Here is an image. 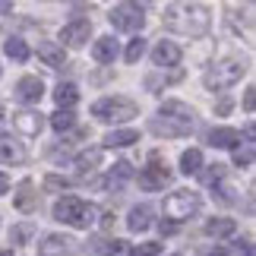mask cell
<instances>
[{
	"label": "cell",
	"instance_id": "cell-1",
	"mask_svg": "<svg viewBox=\"0 0 256 256\" xmlns=\"http://www.w3.org/2000/svg\"><path fill=\"white\" fill-rule=\"evenodd\" d=\"M193 108L184 102H164L158 117L149 120V130L155 136H164V140H180V136H190L193 130Z\"/></svg>",
	"mask_w": 256,
	"mask_h": 256
},
{
	"label": "cell",
	"instance_id": "cell-2",
	"mask_svg": "<svg viewBox=\"0 0 256 256\" xmlns=\"http://www.w3.org/2000/svg\"><path fill=\"white\" fill-rule=\"evenodd\" d=\"M164 22L184 35L200 38L209 32V10L202 4H171L168 13H164Z\"/></svg>",
	"mask_w": 256,
	"mask_h": 256
},
{
	"label": "cell",
	"instance_id": "cell-3",
	"mask_svg": "<svg viewBox=\"0 0 256 256\" xmlns=\"http://www.w3.org/2000/svg\"><path fill=\"white\" fill-rule=\"evenodd\" d=\"M54 218L64 224H73V228H88L98 218V206L80 200V196H64V200L54 202Z\"/></svg>",
	"mask_w": 256,
	"mask_h": 256
},
{
	"label": "cell",
	"instance_id": "cell-4",
	"mask_svg": "<svg viewBox=\"0 0 256 256\" xmlns=\"http://www.w3.org/2000/svg\"><path fill=\"white\" fill-rule=\"evenodd\" d=\"M92 117H98V120L104 124H124V120H133V117H140V108H136V102H130V98H102V102L92 104Z\"/></svg>",
	"mask_w": 256,
	"mask_h": 256
},
{
	"label": "cell",
	"instance_id": "cell-5",
	"mask_svg": "<svg viewBox=\"0 0 256 256\" xmlns=\"http://www.w3.org/2000/svg\"><path fill=\"white\" fill-rule=\"evenodd\" d=\"M244 73H247V64L228 57V60H218L212 70H206L202 82H206V88H215V92H218V88H228V86H234V82H240Z\"/></svg>",
	"mask_w": 256,
	"mask_h": 256
},
{
	"label": "cell",
	"instance_id": "cell-6",
	"mask_svg": "<svg viewBox=\"0 0 256 256\" xmlns=\"http://www.w3.org/2000/svg\"><path fill=\"white\" fill-rule=\"evenodd\" d=\"M200 212V193L196 190H177L164 200V215L177 224V222H186L190 215Z\"/></svg>",
	"mask_w": 256,
	"mask_h": 256
},
{
	"label": "cell",
	"instance_id": "cell-7",
	"mask_svg": "<svg viewBox=\"0 0 256 256\" xmlns=\"http://www.w3.org/2000/svg\"><path fill=\"white\" fill-rule=\"evenodd\" d=\"M108 19H111V26L120 28V32H136V28H142V22H146V10L140 4H117Z\"/></svg>",
	"mask_w": 256,
	"mask_h": 256
},
{
	"label": "cell",
	"instance_id": "cell-8",
	"mask_svg": "<svg viewBox=\"0 0 256 256\" xmlns=\"http://www.w3.org/2000/svg\"><path fill=\"white\" fill-rule=\"evenodd\" d=\"M168 180H171V168L158 158V155H152V162L140 171V186L142 190H162Z\"/></svg>",
	"mask_w": 256,
	"mask_h": 256
},
{
	"label": "cell",
	"instance_id": "cell-9",
	"mask_svg": "<svg viewBox=\"0 0 256 256\" xmlns=\"http://www.w3.org/2000/svg\"><path fill=\"white\" fill-rule=\"evenodd\" d=\"M88 35H92V22H88V19H73V22H66L60 28V42L66 48H82L88 42Z\"/></svg>",
	"mask_w": 256,
	"mask_h": 256
},
{
	"label": "cell",
	"instance_id": "cell-10",
	"mask_svg": "<svg viewBox=\"0 0 256 256\" xmlns=\"http://www.w3.org/2000/svg\"><path fill=\"white\" fill-rule=\"evenodd\" d=\"M66 253H76V240L66 234H48L38 244V256H66Z\"/></svg>",
	"mask_w": 256,
	"mask_h": 256
},
{
	"label": "cell",
	"instance_id": "cell-11",
	"mask_svg": "<svg viewBox=\"0 0 256 256\" xmlns=\"http://www.w3.org/2000/svg\"><path fill=\"white\" fill-rule=\"evenodd\" d=\"M44 95V82L38 80V76H22V80L16 82V98L26 104H38Z\"/></svg>",
	"mask_w": 256,
	"mask_h": 256
},
{
	"label": "cell",
	"instance_id": "cell-12",
	"mask_svg": "<svg viewBox=\"0 0 256 256\" xmlns=\"http://www.w3.org/2000/svg\"><path fill=\"white\" fill-rule=\"evenodd\" d=\"M88 256H126V240H111V238H92L86 244Z\"/></svg>",
	"mask_w": 256,
	"mask_h": 256
},
{
	"label": "cell",
	"instance_id": "cell-13",
	"mask_svg": "<svg viewBox=\"0 0 256 256\" xmlns=\"http://www.w3.org/2000/svg\"><path fill=\"white\" fill-rule=\"evenodd\" d=\"M13 126L22 136H38L44 130V114H38V111H19L13 114Z\"/></svg>",
	"mask_w": 256,
	"mask_h": 256
},
{
	"label": "cell",
	"instance_id": "cell-14",
	"mask_svg": "<svg viewBox=\"0 0 256 256\" xmlns=\"http://www.w3.org/2000/svg\"><path fill=\"white\" fill-rule=\"evenodd\" d=\"M152 60H155V66H177L180 64V48H177L174 42H158L152 48Z\"/></svg>",
	"mask_w": 256,
	"mask_h": 256
},
{
	"label": "cell",
	"instance_id": "cell-15",
	"mask_svg": "<svg viewBox=\"0 0 256 256\" xmlns=\"http://www.w3.org/2000/svg\"><path fill=\"white\" fill-rule=\"evenodd\" d=\"M13 206L19 212H32L38 206V193H35V184L32 180H22L16 186V196H13Z\"/></svg>",
	"mask_w": 256,
	"mask_h": 256
},
{
	"label": "cell",
	"instance_id": "cell-16",
	"mask_svg": "<svg viewBox=\"0 0 256 256\" xmlns=\"http://www.w3.org/2000/svg\"><path fill=\"white\" fill-rule=\"evenodd\" d=\"M38 57H42L51 70H60V66L66 64V54H64V48L57 42H42V44H38Z\"/></svg>",
	"mask_w": 256,
	"mask_h": 256
},
{
	"label": "cell",
	"instance_id": "cell-17",
	"mask_svg": "<svg viewBox=\"0 0 256 256\" xmlns=\"http://www.w3.org/2000/svg\"><path fill=\"white\" fill-rule=\"evenodd\" d=\"M209 146L234 149V146H240V133L234 130V126H215V130H209Z\"/></svg>",
	"mask_w": 256,
	"mask_h": 256
},
{
	"label": "cell",
	"instance_id": "cell-18",
	"mask_svg": "<svg viewBox=\"0 0 256 256\" xmlns=\"http://www.w3.org/2000/svg\"><path fill=\"white\" fill-rule=\"evenodd\" d=\"M26 158V149L19 146L13 136H0V162L4 164H19Z\"/></svg>",
	"mask_w": 256,
	"mask_h": 256
},
{
	"label": "cell",
	"instance_id": "cell-19",
	"mask_svg": "<svg viewBox=\"0 0 256 256\" xmlns=\"http://www.w3.org/2000/svg\"><path fill=\"white\" fill-rule=\"evenodd\" d=\"M133 177V164L130 162H117L114 168H111V174H108V180L102 184V186H108V190H120V186L126 184Z\"/></svg>",
	"mask_w": 256,
	"mask_h": 256
},
{
	"label": "cell",
	"instance_id": "cell-20",
	"mask_svg": "<svg viewBox=\"0 0 256 256\" xmlns=\"http://www.w3.org/2000/svg\"><path fill=\"white\" fill-rule=\"evenodd\" d=\"M54 102H57L60 111H70V108L80 102V88H76L73 82H60V86L54 88Z\"/></svg>",
	"mask_w": 256,
	"mask_h": 256
},
{
	"label": "cell",
	"instance_id": "cell-21",
	"mask_svg": "<svg viewBox=\"0 0 256 256\" xmlns=\"http://www.w3.org/2000/svg\"><path fill=\"white\" fill-rule=\"evenodd\" d=\"M92 57L98 64H114V57H117V42L111 35H104V38H98L95 48H92Z\"/></svg>",
	"mask_w": 256,
	"mask_h": 256
},
{
	"label": "cell",
	"instance_id": "cell-22",
	"mask_svg": "<svg viewBox=\"0 0 256 256\" xmlns=\"http://www.w3.org/2000/svg\"><path fill=\"white\" fill-rule=\"evenodd\" d=\"M238 231V222L234 218H209L206 222V234H209V238H231V234Z\"/></svg>",
	"mask_w": 256,
	"mask_h": 256
},
{
	"label": "cell",
	"instance_id": "cell-23",
	"mask_svg": "<svg viewBox=\"0 0 256 256\" xmlns=\"http://www.w3.org/2000/svg\"><path fill=\"white\" fill-rule=\"evenodd\" d=\"M102 142L108 146V149H124V146L140 142V133H136V130H111Z\"/></svg>",
	"mask_w": 256,
	"mask_h": 256
},
{
	"label": "cell",
	"instance_id": "cell-24",
	"mask_svg": "<svg viewBox=\"0 0 256 256\" xmlns=\"http://www.w3.org/2000/svg\"><path fill=\"white\" fill-rule=\"evenodd\" d=\"M126 224H130V231H146L152 224V209H149V206H133Z\"/></svg>",
	"mask_w": 256,
	"mask_h": 256
},
{
	"label": "cell",
	"instance_id": "cell-25",
	"mask_svg": "<svg viewBox=\"0 0 256 256\" xmlns=\"http://www.w3.org/2000/svg\"><path fill=\"white\" fill-rule=\"evenodd\" d=\"M180 171L190 177V174H200L202 171V152L200 149H186L180 155Z\"/></svg>",
	"mask_w": 256,
	"mask_h": 256
},
{
	"label": "cell",
	"instance_id": "cell-26",
	"mask_svg": "<svg viewBox=\"0 0 256 256\" xmlns=\"http://www.w3.org/2000/svg\"><path fill=\"white\" fill-rule=\"evenodd\" d=\"M4 51H6V57H13L16 64H26L28 60V48H26L22 38H10V42L4 44Z\"/></svg>",
	"mask_w": 256,
	"mask_h": 256
},
{
	"label": "cell",
	"instance_id": "cell-27",
	"mask_svg": "<svg viewBox=\"0 0 256 256\" xmlns=\"http://www.w3.org/2000/svg\"><path fill=\"white\" fill-rule=\"evenodd\" d=\"M234 164H238V168H250L253 164V140L234 146Z\"/></svg>",
	"mask_w": 256,
	"mask_h": 256
},
{
	"label": "cell",
	"instance_id": "cell-28",
	"mask_svg": "<svg viewBox=\"0 0 256 256\" xmlns=\"http://www.w3.org/2000/svg\"><path fill=\"white\" fill-rule=\"evenodd\" d=\"M102 149H92V152H82L80 155V158H76V164H80V171L86 174V171H95L98 168V164H102Z\"/></svg>",
	"mask_w": 256,
	"mask_h": 256
},
{
	"label": "cell",
	"instance_id": "cell-29",
	"mask_svg": "<svg viewBox=\"0 0 256 256\" xmlns=\"http://www.w3.org/2000/svg\"><path fill=\"white\" fill-rule=\"evenodd\" d=\"M73 124H76L73 111H54V114H51V126H54L57 133H66V130H70Z\"/></svg>",
	"mask_w": 256,
	"mask_h": 256
},
{
	"label": "cell",
	"instance_id": "cell-30",
	"mask_svg": "<svg viewBox=\"0 0 256 256\" xmlns=\"http://www.w3.org/2000/svg\"><path fill=\"white\" fill-rule=\"evenodd\" d=\"M35 231H38V228H35L32 222H22V224H16V228H13V244H28V238H32Z\"/></svg>",
	"mask_w": 256,
	"mask_h": 256
},
{
	"label": "cell",
	"instance_id": "cell-31",
	"mask_svg": "<svg viewBox=\"0 0 256 256\" xmlns=\"http://www.w3.org/2000/svg\"><path fill=\"white\" fill-rule=\"evenodd\" d=\"M142 54H146V42L142 38H133V42L126 44V64H136Z\"/></svg>",
	"mask_w": 256,
	"mask_h": 256
},
{
	"label": "cell",
	"instance_id": "cell-32",
	"mask_svg": "<svg viewBox=\"0 0 256 256\" xmlns=\"http://www.w3.org/2000/svg\"><path fill=\"white\" fill-rule=\"evenodd\" d=\"M66 186H70V180H66V177H60V174H48V177H44V190H51V193L66 190Z\"/></svg>",
	"mask_w": 256,
	"mask_h": 256
},
{
	"label": "cell",
	"instance_id": "cell-33",
	"mask_svg": "<svg viewBox=\"0 0 256 256\" xmlns=\"http://www.w3.org/2000/svg\"><path fill=\"white\" fill-rule=\"evenodd\" d=\"M158 253H162V244H155V240L140 244L136 250H130V256H158Z\"/></svg>",
	"mask_w": 256,
	"mask_h": 256
},
{
	"label": "cell",
	"instance_id": "cell-34",
	"mask_svg": "<svg viewBox=\"0 0 256 256\" xmlns=\"http://www.w3.org/2000/svg\"><path fill=\"white\" fill-rule=\"evenodd\" d=\"M224 180V164H212V171H206V184H222Z\"/></svg>",
	"mask_w": 256,
	"mask_h": 256
},
{
	"label": "cell",
	"instance_id": "cell-35",
	"mask_svg": "<svg viewBox=\"0 0 256 256\" xmlns=\"http://www.w3.org/2000/svg\"><path fill=\"white\" fill-rule=\"evenodd\" d=\"M253 104H256V88H247V95H244V108L253 111Z\"/></svg>",
	"mask_w": 256,
	"mask_h": 256
},
{
	"label": "cell",
	"instance_id": "cell-36",
	"mask_svg": "<svg viewBox=\"0 0 256 256\" xmlns=\"http://www.w3.org/2000/svg\"><path fill=\"white\" fill-rule=\"evenodd\" d=\"M238 250H240L244 256H253V240H250V238H244V240L238 244Z\"/></svg>",
	"mask_w": 256,
	"mask_h": 256
},
{
	"label": "cell",
	"instance_id": "cell-37",
	"mask_svg": "<svg viewBox=\"0 0 256 256\" xmlns=\"http://www.w3.org/2000/svg\"><path fill=\"white\" fill-rule=\"evenodd\" d=\"M231 104H234L231 98H222V102H218V108H215V111H218V117H224V114H228V111H231Z\"/></svg>",
	"mask_w": 256,
	"mask_h": 256
},
{
	"label": "cell",
	"instance_id": "cell-38",
	"mask_svg": "<svg viewBox=\"0 0 256 256\" xmlns=\"http://www.w3.org/2000/svg\"><path fill=\"white\" fill-rule=\"evenodd\" d=\"M158 228H162V234H174V231H177V224H174V222H162Z\"/></svg>",
	"mask_w": 256,
	"mask_h": 256
},
{
	"label": "cell",
	"instance_id": "cell-39",
	"mask_svg": "<svg viewBox=\"0 0 256 256\" xmlns=\"http://www.w3.org/2000/svg\"><path fill=\"white\" fill-rule=\"evenodd\" d=\"M202 256H231L228 250H224V247H212L209 253H202Z\"/></svg>",
	"mask_w": 256,
	"mask_h": 256
},
{
	"label": "cell",
	"instance_id": "cell-40",
	"mask_svg": "<svg viewBox=\"0 0 256 256\" xmlns=\"http://www.w3.org/2000/svg\"><path fill=\"white\" fill-rule=\"evenodd\" d=\"M6 190H10V177H6V174H0V196H4Z\"/></svg>",
	"mask_w": 256,
	"mask_h": 256
},
{
	"label": "cell",
	"instance_id": "cell-41",
	"mask_svg": "<svg viewBox=\"0 0 256 256\" xmlns=\"http://www.w3.org/2000/svg\"><path fill=\"white\" fill-rule=\"evenodd\" d=\"M13 10V4H0V13H10Z\"/></svg>",
	"mask_w": 256,
	"mask_h": 256
},
{
	"label": "cell",
	"instance_id": "cell-42",
	"mask_svg": "<svg viewBox=\"0 0 256 256\" xmlns=\"http://www.w3.org/2000/svg\"><path fill=\"white\" fill-rule=\"evenodd\" d=\"M0 256H13V250H0Z\"/></svg>",
	"mask_w": 256,
	"mask_h": 256
},
{
	"label": "cell",
	"instance_id": "cell-43",
	"mask_svg": "<svg viewBox=\"0 0 256 256\" xmlns=\"http://www.w3.org/2000/svg\"><path fill=\"white\" fill-rule=\"evenodd\" d=\"M0 117H4V104H0Z\"/></svg>",
	"mask_w": 256,
	"mask_h": 256
},
{
	"label": "cell",
	"instance_id": "cell-44",
	"mask_svg": "<svg viewBox=\"0 0 256 256\" xmlns=\"http://www.w3.org/2000/svg\"><path fill=\"white\" fill-rule=\"evenodd\" d=\"M0 73H4V70H0Z\"/></svg>",
	"mask_w": 256,
	"mask_h": 256
}]
</instances>
